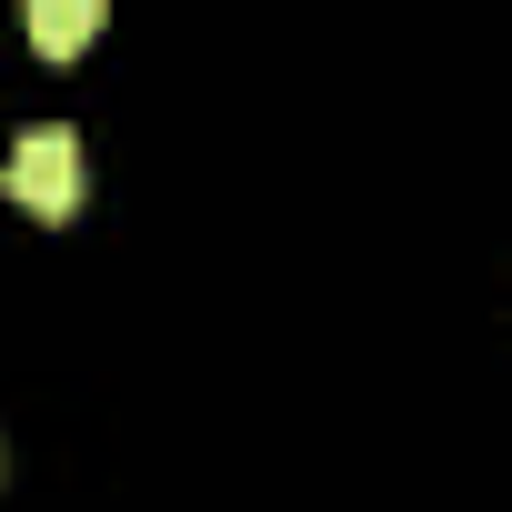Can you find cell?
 Masks as SVG:
<instances>
[{
    "mask_svg": "<svg viewBox=\"0 0 512 512\" xmlns=\"http://www.w3.org/2000/svg\"><path fill=\"white\" fill-rule=\"evenodd\" d=\"M81 131H61V121H41V131H21L11 141V161H0V191H11L21 211H41V221H71L81 211Z\"/></svg>",
    "mask_w": 512,
    "mask_h": 512,
    "instance_id": "obj_1",
    "label": "cell"
},
{
    "mask_svg": "<svg viewBox=\"0 0 512 512\" xmlns=\"http://www.w3.org/2000/svg\"><path fill=\"white\" fill-rule=\"evenodd\" d=\"M21 21H31V41H41L51 61H71V51H91V31L111 21V0H21Z\"/></svg>",
    "mask_w": 512,
    "mask_h": 512,
    "instance_id": "obj_2",
    "label": "cell"
}]
</instances>
